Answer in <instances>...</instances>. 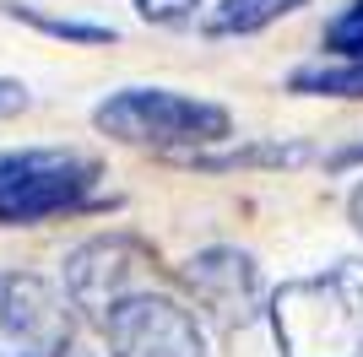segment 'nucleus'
Here are the masks:
<instances>
[{
  "mask_svg": "<svg viewBox=\"0 0 363 357\" xmlns=\"http://www.w3.org/2000/svg\"><path fill=\"white\" fill-rule=\"evenodd\" d=\"M71 346L65 298L33 271H0V357H60Z\"/></svg>",
  "mask_w": 363,
  "mask_h": 357,
  "instance_id": "nucleus-6",
  "label": "nucleus"
},
{
  "mask_svg": "<svg viewBox=\"0 0 363 357\" xmlns=\"http://www.w3.org/2000/svg\"><path fill=\"white\" fill-rule=\"evenodd\" d=\"M98 178V163L76 152H11L0 157V227L49 222L60 211H82Z\"/></svg>",
  "mask_w": 363,
  "mask_h": 357,
  "instance_id": "nucleus-3",
  "label": "nucleus"
},
{
  "mask_svg": "<svg viewBox=\"0 0 363 357\" xmlns=\"http://www.w3.org/2000/svg\"><path fill=\"white\" fill-rule=\"evenodd\" d=\"M352 163H363V141H358V147H347V152H336V157H331V168H352Z\"/></svg>",
  "mask_w": 363,
  "mask_h": 357,
  "instance_id": "nucleus-14",
  "label": "nucleus"
},
{
  "mask_svg": "<svg viewBox=\"0 0 363 357\" xmlns=\"http://www.w3.org/2000/svg\"><path fill=\"white\" fill-rule=\"evenodd\" d=\"M293 87L298 92H325V98H363V60L331 65V71H298Z\"/></svg>",
  "mask_w": 363,
  "mask_h": 357,
  "instance_id": "nucleus-10",
  "label": "nucleus"
},
{
  "mask_svg": "<svg viewBox=\"0 0 363 357\" xmlns=\"http://www.w3.org/2000/svg\"><path fill=\"white\" fill-rule=\"evenodd\" d=\"M184 282H190V293H196L201 309L212 314L217 325H228V330H244L260 309H266L260 271H255V260H250L244 249H206V254H196L190 271H184Z\"/></svg>",
  "mask_w": 363,
  "mask_h": 357,
  "instance_id": "nucleus-7",
  "label": "nucleus"
},
{
  "mask_svg": "<svg viewBox=\"0 0 363 357\" xmlns=\"http://www.w3.org/2000/svg\"><path fill=\"white\" fill-rule=\"evenodd\" d=\"M201 0H136V11L147 16V22H163V28H174V22H190L196 16Z\"/></svg>",
  "mask_w": 363,
  "mask_h": 357,
  "instance_id": "nucleus-12",
  "label": "nucleus"
},
{
  "mask_svg": "<svg viewBox=\"0 0 363 357\" xmlns=\"http://www.w3.org/2000/svg\"><path fill=\"white\" fill-rule=\"evenodd\" d=\"M16 108H28V87L22 81H0V119L16 114Z\"/></svg>",
  "mask_w": 363,
  "mask_h": 357,
  "instance_id": "nucleus-13",
  "label": "nucleus"
},
{
  "mask_svg": "<svg viewBox=\"0 0 363 357\" xmlns=\"http://www.w3.org/2000/svg\"><path fill=\"white\" fill-rule=\"evenodd\" d=\"M266 314L282 357H363V260L288 282Z\"/></svg>",
  "mask_w": 363,
  "mask_h": 357,
  "instance_id": "nucleus-1",
  "label": "nucleus"
},
{
  "mask_svg": "<svg viewBox=\"0 0 363 357\" xmlns=\"http://www.w3.org/2000/svg\"><path fill=\"white\" fill-rule=\"evenodd\" d=\"M98 330L108 341V357H206V336H201L196 314L152 287L125 293L98 319Z\"/></svg>",
  "mask_w": 363,
  "mask_h": 357,
  "instance_id": "nucleus-4",
  "label": "nucleus"
},
{
  "mask_svg": "<svg viewBox=\"0 0 363 357\" xmlns=\"http://www.w3.org/2000/svg\"><path fill=\"white\" fill-rule=\"evenodd\" d=\"M6 16L49 33V38H71V44H114V28H98V22H65V16H44L33 6H6Z\"/></svg>",
  "mask_w": 363,
  "mask_h": 357,
  "instance_id": "nucleus-9",
  "label": "nucleus"
},
{
  "mask_svg": "<svg viewBox=\"0 0 363 357\" xmlns=\"http://www.w3.org/2000/svg\"><path fill=\"white\" fill-rule=\"evenodd\" d=\"M347 211H352V227H358V233H363V184H358V190H352V206H347Z\"/></svg>",
  "mask_w": 363,
  "mask_h": 357,
  "instance_id": "nucleus-15",
  "label": "nucleus"
},
{
  "mask_svg": "<svg viewBox=\"0 0 363 357\" xmlns=\"http://www.w3.org/2000/svg\"><path fill=\"white\" fill-rule=\"evenodd\" d=\"M152 287V254L147 244L125 233H108V238H92L82 249H71L65 260V298H71V309H82L98 325L125 293H141Z\"/></svg>",
  "mask_w": 363,
  "mask_h": 357,
  "instance_id": "nucleus-5",
  "label": "nucleus"
},
{
  "mask_svg": "<svg viewBox=\"0 0 363 357\" xmlns=\"http://www.w3.org/2000/svg\"><path fill=\"white\" fill-rule=\"evenodd\" d=\"M325 49L342 60H363V0H352L347 11L325 28Z\"/></svg>",
  "mask_w": 363,
  "mask_h": 357,
  "instance_id": "nucleus-11",
  "label": "nucleus"
},
{
  "mask_svg": "<svg viewBox=\"0 0 363 357\" xmlns=\"http://www.w3.org/2000/svg\"><path fill=\"white\" fill-rule=\"evenodd\" d=\"M303 0H223L212 16H206V33L212 38H228V33H255L266 28V22H277V16L298 11Z\"/></svg>",
  "mask_w": 363,
  "mask_h": 357,
  "instance_id": "nucleus-8",
  "label": "nucleus"
},
{
  "mask_svg": "<svg viewBox=\"0 0 363 357\" xmlns=\"http://www.w3.org/2000/svg\"><path fill=\"white\" fill-rule=\"evenodd\" d=\"M60 357H92V352H76V346H65V352Z\"/></svg>",
  "mask_w": 363,
  "mask_h": 357,
  "instance_id": "nucleus-16",
  "label": "nucleus"
},
{
  "mask_svg": "<svg viewBox=\"0 0 363 357\" xmlns=\"http://www.w3.org/2000/svg\"><path fill=\"white\" fill-rule=\"evenodd\" d=\"M92 125L104 135H114V141H130V147H206V141H223L233 130L228 108L168 92V87L114 92L108 103H98Z\"/></svg>",
  "mask_w": 363,
  "mask_h": 357,
  "instance_id": "nucleus-2",
  "label": "nucleus"
}]
</instances>
